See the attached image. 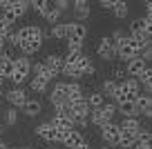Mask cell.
Returning a JSON list of instances; mask_svg holds the SVG:
<instances>
[{"mask_svg":"<svg viewBox=\"0 0 152 149\" xmlns=\"http://www.w3.org/2000/svg\"><path fill=\"white\" fill-rule=\"evenodd\" d=\"M29 76H31V60L27 56H18L14 60V74H11L9 80L14 82V87H20Z\"/></svg>","mask_w":152,"mask_h":149,"instance_id":"6da1fadb","label":"cell"},{"mask_svg":"<svg viewBox=\"0 0 152 149\" xmlns=\"http://www.w3.org/2000/svg\"><path fill=\"white\" fill-rule=\"evenodd\" d=\"M114 49H116V58H121L123 62L132 60V58H137V49H134V40L130 36H123L121 40L114 42Z\"/></svg>","mask_w":152,"mask_h":149,"instance_id":"7a4b0ae2","label":"cell"},{"mask_svg":"<svg viewBox=\"0 0 152 149\" xmlns=\"http://www.w3.org/2000/svg\"><path fill=\"white\" fill-rule=\"evenodd\" d=\"M96 54H99V58L103 62H112L114 58H116V49H114V40L110 36H103L99 40V45H96Z\"/></svg>","mask_w":152,"mask_h":149,"instance_id":"3957f363","label":"cell"},{"mask_svg":"<svg viewBox=\"0 0 152 149\" xmlns=\"http://www.w3.org/2000/svg\"><path fill=\"white\" fill-rule=\"evenodd\" d=\"M101 138L105 140V145H110V147H116V142H119V125L116 122H107V125L101 127Z\"/></svg>","mask_w":152,"mask_h":149,"instance_id":"277c9868","label":"cell"},{"mask_svg":"<svg viewBox=\"0 0 152 149\" xmlns=\"http://www.w3.org/2000/svg\"><path fill=\"white\" fill-rule=\"evenodd\" d=\"M43 65L47 67V71L54 76V78L63 74V56L61 54H47L45 60H43Z\"/></svg>","mask_w":152,"mask_h":149,"instance_id":"5b68a950","label":"cell"},{"mask_svg":"<svg viewBox=\"0 0 152 149\" xmlns=\"http://www.w3.org/2000/svg\"><path fill=\"white\" fill-rule=\"evenodd\" d=\"M5 96H7V100L11 103L14 109H23V105L27 103V91H25L23 87H11Z\"/></svg>","mask_w":152,"mask_h":149,"instance_id":"8992f818","label":"cell"},{"mask_svg":"<svg viewBox=\"0 0 152 149\" xmlns=\"http://www.w3.org/2000/svg\"><path fill=\"white\" fill-rule=\"evenodd\" d=\"M49 103H52V107L67 103V82H54L52 93H49Z\"/></svg>","mask_w":152,"mask_h":149,"instance_id":"52a82bcc","label":"cell"},{"mask_svg":"<svg viewBox=\"0 0 152 149\" xmlns=\"http://www.w3.org/2000/svg\"><path fill=\"white\" fill-rule=\"evenodd\" d=\"M72 11H74L76 16V22H81V20L90 18L92 16V7L87 0H76V2H72Z\"/></svg>","mask_w":152,"mask_h":149,"instance_id":"ba28073f","label":"cell"},{"mask_svg":"<svg viewBox=\"0 0 152 149\" xmlns=\"http://www.w3.org/2000/svg\"><path fill=\"white\" fill-rule=\"evenodd\" d=\"M145 67H148V62L143 60L141 56H137V58H132V60L125 62V74H128V78H137Z\"/></svg>","mask_w":152,"mask_h":149,"instance_id":"9c48e42d","label":"cell"},{"mask_svg":"<svg viewBox=\"0 0 152 149\" xmlns=\"http://www.w3.org/2000/svg\"><path fill=\"white\" fill-rule=\"evenodd\" d=\"M34 134H36L38 138H43L45 142H56V129H54L49 122H43V125H38L36 129H34Z\"/></svg>","mask_w":152,"mask_h":149,"instance_id":"30bf717a","label":"cell"},{"mask_svg":"<svg viewBox=\"0 0 152 149\" xmlns=\"http://www.w3.org/2000/svg\"><path fill=\"white\" fill-rule=\"evenodd\" d=\"M43 16L45 20H47L49 25H56L58 18H61V11L56 9V5H54V0H45V7H43Z\"/></svg>","mask_w":152,"mask_h":149,"instance_id":"8fae6325","label":"cell"},{"mask_svg":"<svg viewBox=\"0 0 152 149\" xmlns=\"http://www.w3.org/2000/svg\"><path fill=\"white\" fill-rule=\"evenodd\" d=\"M18 49L23 51V56H34V54H38L40 49H43V40H38V38H34V40H25L18 45Z\"/></svg>","mask_w":152,"mask_h":149,"instance_id":"7c38bea8","label":"cell"},{"mask_svg":"<svg viewBox=\"0 0 152 149\" xmlns=\"http://www.w3.org/2000/svg\"><path fill=\"white\" fill-rule=\"evenodd\" d=\"M49 38L54 40H67L69 38V22H56L49 29Z\"/></svg>","mask_w":152,"mask_h":149,"instance_id":"4fadbf2b","label":"cell"},{"mask_svg":"<svg viewBox=\"0 0 152 149\" xmlns=\"http://www.w3.org/2000/svg\"><path fill=\"white\" fill-rule=\"evenodd\" d=\"M23 111H25V116L36 118V116H40V111H43V103H40L38 98H27V103L23 105Z\"/></svg>","mask_w":152,"mask_h":149,"instance_id":"5bb4252c","label":"cell"},{"mask_svg":"<svg viewBox=\"0 0 152 149\" xmlns=\"http://www.w3.org/2000/svg\"><path fill=\"white\" fill-rule=\"evenodd\" d=\"M85 100H87V107H90V109H101L105 103H107V100H105V96L99 91V89L90 91V93L85 96Z\"/></svg>","mask_w":152,"mask_h":149,"instance_id":"9a60e30c","label":"cell"},{"mask_svg":"<svg viewBox=\"0 0 152 149\" xmlns=\"http://www.w3.org/2000/svg\"><path fill=\"white\" fill-rule=\"evenodd\" d=\"M116 111H119L123 118H139V111H137V105H134V100H125V103L116 105Z\"/></svg>","mask_w":152,"mask_h":149,"instance_id":"2e32d148","label":"cell"},{"mask_svg":"<svg viewBox=\"0 0 152 149\" xmlns=\"http://www.w3.org/2000/svg\"><path fill=\"white\" fill-rule=\"evenodd\" d=\"M85 140V136H83V131H76V129H72L69 134L65 136V140H63V145H65L67 149H76L78 145Z\"/></svg>","mask_w":152,"mask_h":149,"instance_id":"e0dca14e","label":"cell"},{"mask_svg":"<svg viewBox=\"0 0 152 149\" xmlns=\"http://www.w3.org/2000/svg\"><path fill=\"white\" fill-rule=\"evenodd\" d=\"M87 36V27L83 22H69V38L74 40H85Z\"/></svg>","mask_w":152,"mask_h":149,"instance_id":"ac0fdd59","label":"cell"},{"mask_svg":"<svg viewBox=\"0 0 152 149\" xmlns=\"http://www.w3.org/2000/svg\"><path fill=\"white\" fill-rule=\"evenodd\" d=\"M9 9H11V14H14L16 18H23V16L29 11V2H27V0H11Z\"/></svg>","mask_w":152,"mask_h":149,"instance_id":"d6986e66","label":"cell"},{"mask_svg":"<svg viewBox=\"0 0 152 149\" xmlns=\"http://www.w3.org/2000/svg\"><path fill=\"white\" fill-rule=\"evenodd\" d=\"M116 125H119V129H128L132 134H137L141 129V120L139 118H121V122H116Z\"/></svg>","mask_w":152,"mask_h":149,"instance_id":"ffe728a7","label":"cell"},{"mask_svg":"<svg viewBox=\"0 0 152 149\" xmlns=\"http://www.w3.org/2000/svg\"><path fill=\"white\" fill-rule=\"evenodd\" d=\"M112 14L116 16V18H128V16H130V5L125 2V0H114Z\"/></svg>","mask_w":152,"mask_h":149,"instance_id":"44dd1931","label":"cell"},{"mask_svg":"<svg viewBox=\"0 0 152 149\" xmlns=\"http://www.w3.org/2000/svg\"><path fill=\"white\" fill-rule=\"evenodd\" d=\"M49 125L54 127V129H63V131H72V120H67V118H61V116H52L49 118Z\"/></svg>","mask_w":152,"mask_h":149,"instance_id":"7402d4cb","label":"cell"},{"mask_svg":"<svg viewBox=\"0 0 152 149\" xmlns=\"http://www.w3.org/2000/svg\"><path fill=\"white\" fill-rule=\"evenodd\" d=\"M134 105H137V111H145V109H152V96H148V93H139L137 100H134Z\"/></svg>","mask_w":152,"mask_h":149,"instance_id":"603a6c76","label":"cell"},{"mask_svg":"<svg viewBox=\"0 0 152 149\" xmlns=\"http://www.w3.org/2000/svg\"><path fill=\"white\" fill-rule=\"evenodd\" d=\"M14 74V60H7V58H0V78H11Z\"/></svg>","mask_w":152,"mask_h":149,"instance_id":"cb8c5ba5","label":"cell"},{"mask_svg":"<svg viewBox=\"0 0 152 149\" xmlns=\"http://www.w3.org/2000/svg\"><path fill=\"white\" fill-rule=\"evenodd\" d=\"M47 89H49V82H47V80H43V78H31V91H36V93H47Z\"/></svg>","mask_w":152,"mask_h":149,"instance_id":"d4e9b609","label":"cell"},{"mask_svg":"<svg viewBox=\"0 0 152 149\" xmlns=\"http://www.w3.org/2000/svg\"><path fill=\"white\" fill-rule=\"evenodd\" d=\"M101 114H103L105 122H112L114 114H116V105H114V103H105L103 107H101Z\"/></svg>","mask_w":152,"mask_h":149,"instance_id":"484cf974","label":"cell"},{"mask_svg":"<svg viewBox=\"0 0 152 149\" xmlns=\"http://www.w3.org/2000/svg\"><path fill=\"white\" fill-rule=\"evenodd\" d=\"M114 89H116V82H114V80L112 78H107V80H103V85H101V89H99V91L101 93H103V96L105 98H112V93H114Z\"/></svg>","mask_w":152,"mask_h":149,"instance_id":"4316f807","label":"cell"},{"mask_svg":"<svg viewBox=\"0 0 152 149\" xmlns=\"http://www.w3.org/2000/svg\"><path fill=\"white\" fill-rule=\"evenodd\" d=\"M125 78H128V74H125V65H116L112 69V80H114V82H123Z\"/></svg>","mask_w":152,"mask_h":149,"instance_id":"83f0119b","label":"cell"},{"mask_svg":"<svg viewBox=\"0 0 152 149\" xmlns=\"http://www.w3.org/2000/svg\"><path fill=\"white\" fill-rule=\"evenodd\" d=\"M83 51V40L67 38V54H81Z\"/></svg>","mask_w":152,"mask_h":149,"instance_id":"f1b7e54d","label":"cell"},{"mask_svg":"<svg viewBox=\"0 0 152 149\" xmlns=\"http://www.w3.org/2000/svg\"><path fill=\"white\" fill-rule=\"evenodd\" d=\"M5 122L9 127H14V125H18V109H14V107H9L5 111Z\"/></svg>","mask_w":152,"mask_h":149,"instance_id":"f546056e","label":"cell"},{"mask_svg":"<svg viewBox=\"0 0 152 149\" xmlns=\"http://www.w3.org/2000/svg\"><path fill=\"white\" fill-rule=\"evenodd\" d=\"M150 78H152V67L148 65L145 69H143L141 74L137 76V80H139V85H145V82H148V80H150Z\"/></svg>","mask_w":152,"mask_h":149,"instance_id":"4dcf8cb0","label":"cell"},{"mask_svg":"<svg viewBox=\"0 0 152 149\" xmlns=\"http://www.w3.org/2000/svg\"><path fill=\"white\" fill-rule=\"evenodd\" d=\"M99 7H101L103 11H112V9H114V0H101Z\"/></svg>","mask_w":152,"mask_h":149,"instance_id":"1f68e13d","label":"cell"},{"mask_svg":"<svg viewBox=\"0 0 152 149\" xmlns=\"http://www.w3.org/2000/svg\"><path fill=\"white\" fill-rule=\"evenodd\" d=\"M143 18H150L152 16V0H148V2H143Z\"/></svg>","mask_w":152,"mask_h":149,"instance_id":"d6a6232c","label":"cell"},{"mask_svg":"<svg viewBox=\"0 0 152 149\" xmlns=\"http://www.w3.org/2000/svg\"><path fill=\"white\" fill-rule=\"evenodd\" d=\"M143 89H145V91H148V96H152V78L148 80L145 85H143Z\"/></svg>","mask_w":152,"mask_h":149,"instance_id":"836d02e7","label":"cell"},{"mask_svg":"<svg viewBox=\"0 0 152 149\" xmlns=\"http://www.w3.org/2000/svg\"><path fill=\"white\" fill-rule=\"evenodd\" d=\"M76 149H92V145H90V140H83V142L78 145Z\"/></svg>","mask_w":152,"mask_h":149,"instance_id":"e575fe53","label":"cell"},{"mask_svg":"<svg viewBox=\"0 0 152 149\" xmlns=\"http://www.w3.org/2000/svg\"><path fill=\"white\" fill-rule=\"evenodd\" d=\"M139 116H143V118H152V109H145V111H141Z\"/></svg>","mask_w":152,"mask_h":149,"instance_id":"d590c367","label":"cell"},{"mask_svg":"<svg viewBox=\"0 0 152 149\" xmlns=\"http://www.w3.org/2000/svg\"><path fill=\"white\" fill-rule=\"evenodd\" d=\"M5 45H7V40H5V38H0V56H2V51H5Z\"/></svg>","mask_w":152,"mask_h":149,"instance_id":"8d00e7d4","label":"cell"},{"mask_svg":"<svg viewBox=\"0 0 152 149\" xmlns=\"http://www.w3.org/2000/svg\"><path fill=\"white\" fill-rule=\"evenodd\" d=\"M134 149H152V145H134Z\"/></svg>","mask_w":152,"mask_h":149,"instance_id":"74e56055","label":"cell"},{"mask_svg":"<svg viewBox=\"0 0 152 149\" xmlns=\"http://www.w3.org/2000/svg\"><path fill=\"white\" fill-rule=\"evenodd\" d=\"M0 96H5V80H0Z\"/></svg>","mask_w":152,"mask_h":149,"instance_id":"f35d334b","label":"cell"},{"mask_svg":"<svg viewBox=\"0 0 152 149\" xmlns=\"http://www.w3.org/2000/svg\"><path fill=\"white\" fill-rule=\"evenodd\" d=\"M0 149H9V145H7V142H2V140H0Z\"/></svg>","mask_w":152,"mask_h":149,"instance_id":"ab89813d","label":"cell"},{"mask_svg":"<svg viewBox=\"0 0 152 149\" xmlns=\"http://www.w3.org/2000/svg\"><path fill=\"white\" fill-rule=\"evenodd\" d=\"M101 149H116V147H110V145H103Z\"/></svg>","mask_w":152,"mask_h":149,"instance_id":"60d3db41","label":"cell"},{"mask_svg":"<svg viewBox=\"0 0 152 149\" xmlns=\"http://www.w3.org/2000/svg\"><path fill=\"white\" fill-rule=\"evenodd\" d=\"M20 149H31V147H29V145H25V147H20Z\"/></svg>","mask_w":152,"mask_h":149,"instance_id":"b9f144b4","label":"cell"},{"mask_svg":"<svg viewBox=\"0 0 152 149\" xmlns=\"http://www.w3.org/2000/svg\"><path fill=\"white\" fill-rule=\"evenodd\" d=\"M2 131H5V129H2V127H0V136H2Z\"/></svg>","mask_w":152,"mask_h":149,"instance_id":"7bdbcfd3","label":"cell"},{"mask_svg":"<svg viewBox=\"0 0 152 149\" xmlns=\"http://www.w3.org/2000/svg\"><path fill=\"white\" fill-rule=\"evenodd\" d=\"M9 149H14V147H9Z\"/></svg>","mask_w":152,"mask_h":149,"instance_id":"ee69618b","label":"cell"}]
</instances>
